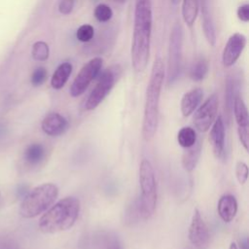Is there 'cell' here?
<instances>
[{
    "label": "cell",
    "instance_id": "cell-1",
    "mask_svg": "<svg viewBox=\"0 0 249 249\" xmlns=\"http://www.w3.org/2000/svg\"><path fill=\"white\" fill-rule=\"evenodd\" d=\"M152 24L151 0H136L130 55L132 67L137 73L143 72L149 62Z\"/></svg>",
    "mask_w": 249,
    "mask_h": 249
},
{
    "label": "cell",
    "instance_id": "cell-2",
    "mask_svg": "<svg viewBox=\"0 0 249 249\" xmlns=\"http://www.w3.org/2000/svg\"><path fill=\"white\" fill-rule=\"evenodd\" d=\"M164 64L161 58L157 57L153 63L150 80L146 89L144 115L142 122V136L145 140H151L158 128L159 107L160 91L164 80Z\"/></svg>",
    "mask_w": 249,
    "mask_h": 249
},
{
    "label": "cell",
    "instance_id": "cell-3",
    "mask_svg": "<svg viewBox=\"0 0 249 249\" xmlns=\"http://www.w3.org/2000/svg\"><path fill=\"white\" fill-rule=\"evenodd\" d=\"M81 209L80 200L66 196L54 203L40 218L38 226L44 233H56L71 229L76 223Z\"/></svg>",
    "mask_w": 249,
    "mask_h": 249
},
{
    "label": "cell",
    "instance_id": "cell-4",
    "mask_svg": "<svg viewBox=\"0 0 249 249\" xmlns=\"http://www.w3.org/2000/svg\"><path fill=\"white\" fill-rule=\"evenodd\" d=\"M58 188L53 183H45L31 190L23 198L19 214L23 218H34L45 212L56 199Z\"/></svg>",
    "mask_w": 249,
    "mask_h": 249
},
{
    "label": "cell",
    "instance_id": "cell-5",
    "mask_svg": "<svg viewBox=\"0 0 249 249\" xmlns=\"http://www.w3.org/2000/svg\"><path fill=\"white\" fill-rule=\"evenodd\" d=\"M139 184L141 196L138 197L143 220L150 219L157 207L158 190L152 163L143 159L139 165Z\"/></svg>",
    "mask_w": 249,
    "mask_h": 249
},
{
    "label": "cell",
    "instance_id": "cell-6",
    "mask_svg": "<svg viewBox=\"0 0 249 249\" xmlns=\"http://www.w3.org/2000/svg\"><path fill=\"white\" fill-rule=\"evenodd\" d=\"M119 71V65H112L102 72L95 87L92 89L86 100V110L91 111L95 109L105 99L117 81Z\"/></svg>",
    "mask_w": 249,
    "mask_h": 249
},
{
    "label": "cell",
    "instance_id": "cell-7",
    "mask_svg": "<svg viewBox=\"0 0 249 249\" xmlns=\"http://www.w3.org/2000/svg\"><path fill=\"white\" fill-rule=\"evenodd\" d=\"M182 45H183V28L181 24L175 23L172 27L169 45H168V67L167 83L175 82L180 74L182 61Z\"/></svg>",
    "mask_w": 249,
    "mask_h": 249
},
{
    "label": "cell",
    "instance_id": "cell-8",
    "mask_svg": "<svg viewBox=\"0 0 249 249\" xmlns=\"http://www.w3.org/2000/svg\"><path fill=\"white\" fill-rule=\"evenodd\" d=\"M102 58L99 56L91 58L88 61L79 71L75 77L73 83L70 87V95L73 97H78L82 95L89 84L96 78L101 67H102Z\"/></svg>",
    "mask_w": 249,
    "mask_h": 249
},
{
    "label": "cell",
    "instance_id": "cell-9",
    "mask_svg": "<svg viewBox=\"0 0 249 249\" xmlns=\"http://www.w3.org/2000/svg\"><path fill=\"white\" fill-rule=\"evenodd\" d=\"M218 105V96L213 93L196 109L193 117V122L198 131L205 132L210 128L216 119Z\"/></svg>",
    "mask_w": 249,
    "mask_h": 249
},
{
    "label": "cell",
    "instance_id": "cell-10",
    "mask_svg": "<svg viewBox=\"0 0 249 249\" xmlns=\"http://www.w3.org/2000/svg\"><path fill=\"white\" fill-rule=\"evenodd\" d=\"M189 240L197 249H204L209 242L208 228L197 208L194 210L188 231Z\"/></svg>",
    "mask_w": 249,
    "mask_h": 249
},
{
    "label": "cell",
    "instance_id": "cell-11",
    "mask_svg": "<svg viewBox=\"0 0 249 249\" xmlns=\"http://www.w3.org/2000/svg\"><path fill=\"white\" fill-rule=\"evenodd\" d=\"M246 37L241 33L236 32L230 36L222 53V62L225 67H231L236 62L246 46Z\"/></svg>",
    "mask_w": 249,
    "mask_h": 249
},
{
    "label": "cell",
    "instance_id": "cell-12",
    "mask_svg": "<svg viewBox=\"0 0 249 249\" xmlns=\"http://www.w3.org/2000/svg\"><path fill=\"white\" fill-rule=\"evenodd\" d=\"M209 141L213 154L217 159H221L225 151V125L221 116L215 119L209 132Z\"/></svg>",
    "mask_w": 249,
    "mask_h": 249
},
{
    "label": "cell",
    "instance_id": "cell-13",
    "mask_svg": "<svg viewBox=\"0 0 249 249\" xmlns=\"http://www.w3.org/2000/svg\"><path fill=\"white\" fill-rule=\"evenodd\" d=\"M68 121L58 113H50L42 121V130L50 136H58L68 129Z\"/></svg>",
    "mask_w": 249,
    "mask_h": 249
},
{
    "label": "cell",
    "instance_id": "cell-14",
    "mask_svg": "<svg viewBox=\"0 0 249 249\" xmlns=\"http://www.w3.org/2000/svg\"><path fill=\"white\" fill-rule=\"evenodd\" d=\"M203 97V91L200 88L193 89L182 96L181 99V113L184 117H189L197 108Z\"/></svg>",
    "mask_w": 249,
    "mask_h": 249
},
{
    "label": "cell",
    "instance_id": "cell-15",
    "mask_svg": "<svg viewBox=\"0 0 249 249\" xmlns=\"http://www.w3.org/2000/svg\"><path fill=\"white\" fill-rule=\"evenodd\" d=\"M217 211L225 223L232 221L237 212V201L235 197L232 195L222 196L218 201Z\"/></svg>",
    "mask_w": 249,
    "mask_h": 249
},
{
    "label": "cell",
    "instance_id": "cell-16",
    "mask_svg": "<svg viewBox=\"0 0 249 249\" xmlns=\"http://www.w3.org/2000/svg\"><path fill=\"white\" fill-rule=\"evenodd\" d=\"M201 18H202V28L204 36L210 46L214 47L216 44V32L213 22V18L210 13L208 0H203L201 4Z\"/></svg>",
    "mask_w": 249,
    "mask_h": 249
},
{
    "label": "cell",
    "instance_id": "cell-17",
    "mask_svg": "<svg viewBox=\"0 0 249 249\" xmlns=\"http://www.w3.org/2000/svg\"><path fill=\"white\" fill-rule=\"evenodd\" d=\"M201 147V139H196L193 146L185 149L182 156V165L187 172H192L196 168L200 158Z\"/></svg>",
    "mask_w": 249,
    "mask_h": 249
},
{
    "label": "cell",
    "instance_id": "cell-18",
    "mask_svg": "<svg viewBox=\"0 0 249 249\" xmlns=\"http://www.w3.org/2000/svg\"><path fill=\"white\" fill-rule=\"evenodd\" d=\"M71 73H72L71 63L63 62L59 64L52 76V79H51L52 87L54 89H62L66 84V82L68 81V78L70 77Z\"/></svg>",
    "mask_w": 249,
    "mask_h": 249
},
{
    "label": "cell",
    "instance_id": "cell-19",
    "mask_svg": "<svg viewBox=\"0 0 249 249\" xmlns=\"http://www.w3.org/2000/svg\"><path fill=\"white\" fill-rule=\"evenodd\" d=\"M232 112L234 114V119L238 127H248L249 118H248V110L247 107L238 94L235 96L232 105Z\"/></svg>",
    "mask_w": 249,
    "mask_h": 249
},
{
    "label": "cell",
    "instance_id": "cell-20",
    "mask_svg": "<svg viewBox=\"0 0 249 249\" xmlns=\"http://www.w3.org/2000/svg\"><path fill=\"white\" fill-rule=\"evenodd\" d=\"M199 0H182V17L188 26H192L198 14Z\"/></svg>",
    "mask_w": 249,
    "mask_h": 249
},
{
    "label": "cell",
    "instance_id": "cell-21",
    "mask_svg": "<svg viewBox=\"0 0 249 249\" xmlns=\"http://www.w3.org/2000/svg\"><path fill=\"white\" fill-rule=\"evenodd\" d=\"M237 84L232 79H228L226 84V89H225V111L226 115L228 117V121L231 120V115L232 113V105L233 100L236 95H238V92L236 90Z\"/></svg>",
    "mask_w": 249,
    "mask_h": 249
},
{
    "label": "cell",
    "instance_id": "cell-22",
    "mask_svg": "<svg viewBox=\"0 0 249 249\" xmlns=\"http://www.w3.org/2000/svg\"><path fill=\"white\" fill-rule=\"evenodd\" d=\"M44 157H45V148L40 143H32L24 151L25 161L32 165H35L41 162Z\"/></svg>",
    "mask_w": 249,
    "mask_h": 249
},
{
    "label": "cell",
    "instance_id": "cell-23",
    "mask_svg": "<svg viewBox=\"0 0 249 249\" xmlns=\"http://www.w3.org/2000/svg\"><path fill=\"white\" fill-rule=\"evenodd\" d=\"M143 220L141 209L139 205L138 198L134 199L126 208L124 212V223L127 226H134Z\"/></svg>",
    "mask_w": 249,
    "mask_h": 249
},
{
    "label": "cell",
    "instance_id": "cell-24",
    "mask_svg": "<svg viewBox=\"0 0 249 249\" xmlns=\"http://www.w3.org/2000/svg\"><path fill=\"white\" fill-rule=\"evenodd\" d=\"M196 139L197 136L196 130L190 126H184L178 131L177 141L178 144L184 149L193 146L196 143Z\"/></svg>",
    "mask_w": 249,
    "mask_h": 249
},
{
    "label": "cell",
    "instance_id": "cell-25",
    "mask_svg": "<svg viewBox=\"0 0 249 249\" xmlns=\"http://www.w3.org/2000/svg\"><path fill=\"white\" fill-rule=\"evenodd\" d=\"M207 72H208V64L203 58H200L196 60L191 67L190 77L192 80L196 82H199L206 77Z\"/></svg>",
    "mask_w": 249,
    "mask_h": 249
},
{
    "label": "cell",
    "instance_id": "cell-26",
    "mask_svg": "<svg viewBox=\"0 0 249 249\" xmlns=\"http://www.w3.org/2000/svg\"><path fill=\"white\" fill-rule=\"evenodd\" d=\"M50 54V49L46 42L38 41L33 44L32 47V56L35 60L45 61L48 59Z\"/></svg>",
    "mask_w": 249,
    "mask_h": 249
},
{
    "label": "cell",
    "instance_id": "cell-27",
    "mask_svg": "<svg viewBox=\"0 0 249 249\" xmlns=\"http://www.w3.org/2000/svg\"><path fill=\"white\" fill-rule=\"evenodd\" d=\"M93 15H94V18L98 21L106 22L111 19V18L113 16V11L108 5L101 3L95 7V9L93 11Z\"/></svg>",
    "mask_w": 249,
    "mask_h": 249
},
{
    "label": "cell",
    "instance_id": "cell-28",
    "mask_svg": "<svg viewBox=\"0 0 249 249\" xmlns=\"http://www.w3.org/2000/svg\"><path fill=\"white\" fill-rule=\"evenodd\" d=\"M94 35V29L90 24H83L81 25L76 32V37L80 42H89Z\"/></svg>",
    "mask_w": 249,
    "mask_h": 249
},
{
    "label": "cell",
    "instance_id": "cell-29",
    "mask_svg": "<svg viewBox=\"0 0 249 249\" xmlns=\"http://www.w3.org/2000/svg\"><path fill=\"white\" fill-rule=\"evenodd\" d=\"M235 176L240 185H244L248 179V166L243 161H237L235 164Z\"/></svg>",
    "mask_w": 249,
    "mask_h": 249
},
{
    "label": "cell",
    "instance_id": "cell-30",
    "mask_svg": "<svg viewBox=\"0 0 249 249\" xmlns=\"http://www.w3.org/2000/svg\"><path fill=\"white\" fill-rule=\"evenodd\" d=\"M47 76H48V73H47V70L44 67L36 68L33 71L32 76H31V83H32V85L35 86V87L41 86L42 84L45 83V81L47 79Z\"/></svg>",
    "mask_w": 249,
    "mask_h": 249
},
{
    "label": "cell",
    "instance_id": "cell-31",
    "mask_svg": "<svg viewBox=\"0 0 249 249\" xmlns=\"http://www.w3.org/2000/svg\"><path fill=\"white\" fill-rule=\"evenodd\" d=\"M75 0H60L58 4V11L62 15H69L74 8Z\"/></svg>",
    "mask_w": 249,
    "mask_h": 249
},
{
    "label": "cell",
    "instance_id": "cell-32",
    "mask_svg": "<svg viewBox=\"0 0 249 249\" xmlns=\"http://www.w3.org/2000/svg\"><path fill=\"white\" fill-rule=\"evenodd\" d=\"M237 133L239 141L244 148L245 151H248V144H249V136H248V127H238L237 126Z\"/></svg>",
    "mask_w": 249,
    "mask_h": 249
},
{
    "label": "cell",
    "instance_id": "cell-33",
    "mask_svg": "<svg viewBox=\"0 0 249 249\" xmlns=\"http://www.w3.org/2000/svg\"><path fill=\"white\" fill-rule=\"evenodd\" d=\"M237 18L243 21V22H248L249 21V4H243L237 8L236 11Z\"/></svg>",
    "mask_w": 249,
    "mask_h": 249
},
{
    "label": "cell",
    "instance_id": "cell-34",
    "mask_svg": "<svg viewBox=\"0 0 249 249\" xmlns=\"http://www.w3.org/2000/svg\"><path fill=\"white\" fill-rule=\"evenodd\" d=\"M0 249H21L19 245L10 238H0Z\"/></svg>",
    "mask_w": 249,
    "mask_h": 249
},
{
    "label": "cell",
    "instance_id": "cell-35",
    "mask_svg": "<svg viewBox=\"0 0 249 249\" xmlns=\"http://www.w3.org/2000/svg\"><path fill=\"white\" fill-rule=\"evenodd\" d=\"M239 249H249L248 248V238L246 236L239 240Z\"/></svg>",
    "mask_w": 249,
    "mask_h": 249
},
{
    "label": "cell",
    "instance_id": "cell-36",
    "mask_svg": "<svg viewBox=\"0 0 249 249\" xmlns=\"http://www.w3.org/2000/svg\"><path fill=\"white\" fill-rule=\"evenodd\" d=\"M229 249H238V247H237V245H236L235 242H231V245H230V247H229Z\"/></svg>",
    "mask_w": 249,
    "mask_h": 249
},
{
    "label": "cell",
    "instance_id": "cell-37",
    "mask_svg": "<svg viewBox=\"0 0 249 249\" xmlns=\"http://www.w3.org/2000/svg\"><path fill=\"white\" fill-rule=\"evenodd\" d=\"M180 1H181V0H171V2H172L174 5H175V4H178Z\"/></svg>",
    "mask_w": 249,
    "mask_h": 249
},
{
    "label": "cell",
    "instance_id": "cell-38",
    "mask_svg": "<svg viewBox=\"0 0 249 249\" xmlns=\"http://www.w3.org/2000/svg\"><path fill=\"white\" fill-rule=\"evenodd\" d=\"M113 1H116V2H119V3H124V2H125L126 0H113Z\"/></svg>",
    "mask_w": 249,
    "mask_h": 249
}]
</instances>
